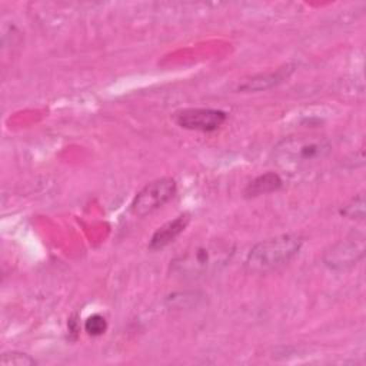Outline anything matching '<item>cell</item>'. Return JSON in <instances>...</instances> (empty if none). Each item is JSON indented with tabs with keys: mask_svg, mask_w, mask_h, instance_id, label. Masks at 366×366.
Instances as JSON below:
<instances>
[{
	"mask_svg": "<svg viewBox=\"0 0 366 366\" xmlns=\"http://www.w3.org/2000/svg\"><path fill=\"white\" fill-rule=\"evenodd\" d=\"M282 186V179L276 173H266L252 180L244 189L246 197H256L270 192H276Z\"/></svg>",
	"mask_w": 366,
	"mask_h": 366,
	"instance_id": "8",
	"label": "cell"
},
{
	"mask_svg": "<svg viewBox=\"0 0 366 366\" xmlns=\"http://www.w3.org/2000/svg\"><path fill=\"white\" fill-rule=\"evenodd\" d=\"M365 254L363 237H349L332 246L323 256L325 263L332 269H346L356 264Z\"/></svg>",
	"mask_w": 366,
	"mask_h": 366,
	"instance_id": "6",
	"label": "cell"
},
{
	"mask_svg": "<svg viewBox=\"0 0 366 366\" xmlns=\"http://www.w3.org/2000/svg\"><path fill=\"white\" fill-rule=\"evenodd\" d=\"M0 363L1 366H30L34 365L36 360L21 352H6L3 353Z\"/></svg>",
	"mask_w": 366,
	"mask_h": 366,
	"instance_id": "10",
	"label": "cell"
},
{
	"mask_svg": "<svg viewBox=\"0 0 366 366\" xmlns=\"http://www.w3.org/2000/svg\"><path fill=\"white\" fill-rule=\"evenodd\" d=\"M84 330L90 336H100L107 330V322L102 315H92L84 322Z\"/></svg>",
	"mask_w": 366,
	"mask_h": 366,
	"instance_id": "11",
	"label": "cell"
},
{
	"mask_svg": "<svg viewBox=\"0 0 366 366\" xmlns=\"http://www.w3.org/2000/svg\"><path fill=\"white\" fill-rule=\"evenodd\" d=\"M330 143L317 134H297L280 140L273 149V162L287 170H299L323 160L330 153Z\"/></svg>",
	"mask_w": 366,
	"mask_h": 366,
	"instance_id": "2",
	"label": "cell"
},
{
	"mask_svg": "<svg viewBox=\"0 0 366 366\" xmlns=\"http://www.w3.org/2000/svg\"><path fill=\"white\" fill-rule=\"evenodd\" d=\"M292 70L293 69L290 66H287V67L279 69L276 73H270L269 76H266V74L264 76L263 74L257 76V77L249 80L247 83L242 84L240 89L242 90H262V89H267V87L274 86V84L283 81L285 79H287L289 74L292 73Z\"/></svg>",
	"mask_w": 366,
	"mask_h": 366,
	"instance_id": "9",
	"label": "cell"
},
{
	"mask_svg": "<svg viewBox=\"0 0 366 366\" xmlns=\"http://www.w3.org/2000/svg\"><path fill=\"white\" fill-rule=\"evenodd\" d=\"M227 119V114L219 109L190 107L173 113V122L187 130L196 132H214Z\"/></svg>",
	"mask_w": 366,
	"mask_h": 366,
	"instance_id": "5",
	"label": "cell"
},
{
	"mask_svg": "<svg viewBox=\"0 0 366 366\" xmlns=\"http://www.w3.org/2000/svg\"><path fill=\"white\" fill-rule=\"evenodd\" d=\"M177 190L176 180L172 177H162L147 183L133 199L130 209L132 213L144 217L163 204H166Z\"/></svg>",
	"mask_w": 366,
	"mask_h": 366,
	"instance_id": "4",
	"label": "cell"
},
{
	"mask_svg": "<svg viewBox=\"0 0 366 366\" xmlns=\"http://www.w3.org/2000/svg\"><path fill=\"white\" fill-rule=\"evenodd\" d=\"M189 222H190V216L187 213L179 214L173 220H169L167 223L160 226L153 233V236L150 239V243H149V247L152 250H159V249L166 247L167 244L174 242V239H177L183 233V230L187 227Z\"/></svg>",
	"mask_w": 366,
	"mask_h": 366,
	"instance_id": "7",
	"label": "cell"
},
{
	"mask_svg": "<svg viewBox=\"0 0 366 366\" xmlns=\"http://www.w3.org/2000/svg\"><path fill=\"white\" fill-rule=\"evenodd\" d=\"M233 253L234 246L227 240L212 239L196 243L172 262L170 270L174 276L186 280L202 279L222 270Z\"/></svg>",
	"mask_w": 366,
	"mask_h": 366,
	"instance_id": "1",
	"label": "cell"
},
{
	"mask_svg": "<svg viewBox=\"0 0 366 366\" xmlns=\"http://www.w3.org/2000/svg\"><path fill=\"white\" fill-rule=\"evenodd\" d=\"M303 239L297 234H280L254 244L244 259L249 273L262 274L287 264L300 250Z\"/></svg>",
	"mask_w": 366,
	"mask_h": 366,
	"instance_id": "3",
	"label": "cell"
}]
</instances>
